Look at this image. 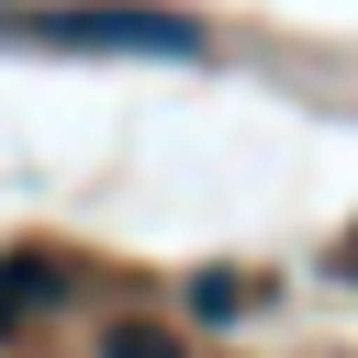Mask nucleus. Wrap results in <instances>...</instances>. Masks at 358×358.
<instances>
[{
	"instance_id": "f257e3e1",
	"label": "nucleus",
	"mask_w": 358,
	"mask_h": 358,
	"mask_svg": "<svg viewBox=\"0 0 358 358\" xmlns=\"http://www.w3.org/2000/svg\"><path fill=\"white\" fill-rule=\"evenodd\" d=\"M45 45H101V56H201V22L179 11H34Z\"/></svg>"
},
{
	"instance_id": "f03ea898",
	"label": "nucleus",
	"mask_w": 358,
	"mask_h": 358,
	"mask_svg": "<svg viewBox=\"0 0 358 358\" xmlns=\"http://www.w3.org/2000/svg\"><path fill=\"white\" fill-rule=\"evenodd\" d=\"M101 358H179V347H168V336H157V324H123V336H112V347H101Z\"/></svg>"
},
{
	"instance_id": "7ed1b4c3",
	"label": "nucleus",
	"mask_w": 358,
	"mask_h": 358,
	"mask_svg": "<svg viewBox=\"0 0 358 358\" xmlns=\"http://www.w3.org/2000/svg\"><path fill=\"white\" fill-rule=\"evenodd\" d=\"M347 268H358V246H347Z\"/></svg>"
}]
</instances>
